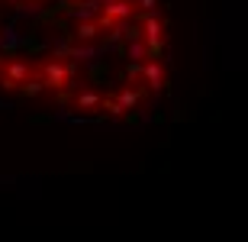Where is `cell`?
I'll return each mask as SVG.
<instances>
[{
    "mask_svg": "<svg viewBox=\"0 0 248 242\" xmlns=\"http://www.w3.org/2000/svg\"><path fill=\"white\" fill-rule=\"evenodd\" d=\"M36 71L42 75L39 81L46 84V91L52 87V91H62L64 94L74 81H78V65H74V62H64V58H46Z\"/></svg>",
    "mask_w": 248,
    "mask_h": 242,
    "instance_id": "cell-1",
    "label": "cell"
},
{
    "mask_svg": "<svg viewBox=\"0 0 248 242\" xmlns=\"http://www.w3.org/2000/svg\"><path fill=\"white\" fill-rule=\"evenodd\" d=\"M158 7H161V0H132V10H139L142 16H152V13H158Z\"/></svg>",
    "mask_w": 248,
    "mask_h": 242,
    "instance_id": "cell-10",
    "label": "cell"
},
{
    "mask_svg": "<svg viewBox=\"0 0 248 242\" xmlns=\"http://www.w3.org/2000/svg\"><path fill=\"white\" fill-rule=\"evenodd\" d=\"M74 110L78 113H100V103H103V94L93 91V87H84V91H78L71 97Z\"/></svg>",
    "mask_w": 248,
    "mask_h": 242,
    "instance_id": "cell-5",
    "label": "cell"
},
{
    "mask_svg": "<svg viewBox=\"0 0 248 242\" xmlns=\"http://www.w3.org/2000/svg\"><path fill=\"white\" fill-rule=\"evenodd\" d=\"M126 52H129V65H142V62H148V58H152V52H148V46L142 42V39H132Z\"/></svg>",
    "mask_w": 248,
    "mask_h": 242,
    "instance_id": "cell-9",
    "label": "cell"
},
{
    "mask_svg": "<svg viewBox=\"0 0 248 242\" xmlns=\"http://www.w3.org/2000/svg\"><path fill=\"white\" fill-rule=\"evenodd\" d=\"M97 46H81V42H68V62L81 65V62H91Z\"/></svg>",
    "mask_w": 248,
    "mask_h": 242,
    "instance_id": "cell-8",
    "label": "cell"
},
{
    "mask_svg": "<svg viewBox=\"0 0 248 242\" xmlns=\"http://www.w3.org/2000/svg\"><path fill=\"white\" fill-rule=\"evenodd\" d=\"M100 113H107V116H113V120H120V116H126V113L120 110V103L113 100V97H103V103H100Z\"/></svg>",
    "mask_w": 248,
    "mask_h": 242,
    "instance_id": "cell-11",
    "label": "cell"
},
{
    "mask_svg": "<svg viewBox=\"0 0 248 242\" xmlns=\"http://www.w3.org/2000/svg\"><path fill=\"white\" fill-rule=\"evenodd\" d=\"M113 100L120 103V110H123V113H129V110H136V107H142L145 94L139 91V87H132V84H123V87H116Z\"/></svg>",
    "mask_w": 248,
    "mask_h": 242,
    "instance_id": "cell-6",
    "label": "cell"
},
{
    "mask_svg": "<svg viewBox=\"0 0 248 242\" xmlns=\"http://www.w3.org/2000/svg\"><path fill=\"white\" fill-rule=\"evenodd\" d=\"M29 78H32L29 62H23V58H7V62H0V87H3V91H19Z\"/></svg>",
    "mask_w": 248,
    "mask_h": 242,
    "instance_id": "cell-3",
    "label": "cell"
},
{
    "mask_svg": "<svg viewBox=\"0 0 248 242\" xmlns=\"http://www.w3.org/2000/svg\"><path fill=\"white\" fill-rule=\"evenodd\" d=\"M100 36V26L93 19H84V23H74V42L81 46H93V39Z\"/></svg>",
    "mask_w": 248,
    "mask_h": 242,
    "instance_id": "cell-7",
    "label": "cell"
},
{
    "mask_svg": "<svg viewBox=\"0 0 248 242\" xmlns=\"http://www.w3.org/2000/svg\"><path fill=\"white\" fill-rule=\"evenodd\" d=\"M142 81H145V87L152 94H158V91H165L168 87V68H165V62L161 58H148V62H142Z\"/></svg>",
    "mask_w": 248,
    "mask_h": 242,
    "instance_id": "cell-4",
    "label": "cell"
},
{
    "mask_svg": "<svg viewBox=\"0 0 248 242\" xmlns=\"http://www.w3.org/2000/svg\"><path fill=\"white\" fill-rule=\"evenodd\" d=\"M139 32H142V42L148 46L152 58H158L161 52H165V42H168V23L158 16V13H152V16H142V26H139Z\"/></svg>",
    "mask_w": 248,
    "mask_h": 242,
    "instance_id": "cell-2",
    "label": "cell"
},
{
    "mask_svg": "<svg viewBox=\"0 0 248 242\" xmlns=\"http://www.w3.org/2000/svg\"><path fill=\"white\" fill-rule=\"evenodd\" d=\"M42 91H46V84L36 81V78H29V81L23 84V87H19V94H26V97H39Z\"/></svg>",
    "mask_w": 248,
    "mask_h": 242,
    "instance_id": "cell-12",
    "label": "cell"
}]
</instances>
